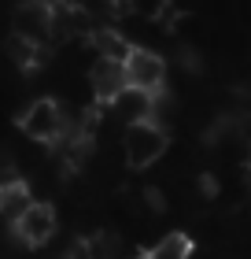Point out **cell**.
I'll return each mask as SVG.
<instances>
[{"label":"cell","mask_w":251,"mask_h":259,"mask_svg":"<svg viewBox=\"0 0 251 259\" xmlns=\"http://www.w3.org/2000/svg\"><path fill=\"white\" fill-rule=\"evenodd\" d=\"M166 145H170V134L159 122H137V126L122 130V156L133 170H144L152 163H159Z\"/></svg>","instance_id":"1"},{"label":"cell","mask_w":251,"mask_h":259,"mask_svg":"<svg viewBox=\"0 0 251 259\" xmlns=\"http://www.w3.org/2000/svg\"><path fill=\"white\" fill-rule=\"evenodd\" d=\"M22 134H26L30 141H37V145H59V141L67 137V108L59 100H33L26 111H22Z\"/></svg>","instance_id":"2"},{"label":"cell","mask_w":251,"mask_h":259,"mask_svg":"<svg viewBox=\"0 0 251 259\" xmlns=\"http://www.w3.org/2000/svg\"><path fill=\"white\" fill-rule=\"evenodd\" d=\"M126 85L129 89H140V93H152L159 97L163 81H166V60L155 49H144V45H133V52L126 56Z\"/></svg>","instance_id":"3"},{"label":"cell","mask_w":251,"mask_h":259,"mask_svg":"<svg viewBox=\"0 0 251 259\" xmlns=\"http://www.w3.org/2000/svg\"><path fill=\"white\" fill-rule=\"evenodd\" d=\"M11 37H22L44 52L52 45V4H19L11 11Z\"/></svg>","instance_id":"4"},{"label":"cell","mask_w":251,"mask_h":259,"mask_svg":"<svg viewBox=\"0 0 251 259\" xmlns=\"http://www.w3.org/2000/svg\"><path fill=\"white\" fill-rule=\"evenodd\" d=\"M56 230H59L56 207L44 204V200H37V204H33L26 215L11 226V233H15V241L22 244V248H44V244H52Z\"/></svg>","instance_id":"5"},{"label":"cell","mask_w":251,"mask_h":259,"mask_svg":"<svg viewBox=\"0 0 251 259\" xmlns=\"http://www.w3.org/2000/svg\"><path fill=\"white\" fill-rule=\"evenodd\" d=\"M107 108H111V115L118 122H126V126H137V122H152L155 119V97H152V93H140V89H129V85L118 93Z\"/></svg>","instance_id":"6"},{"label":"cell","mask_w":251,"mask_h":259,"mask_svg":"<svg viewBox=\"0 0 251 259\" xmlns=\"http://www.w3.org/2000/svg\"><path fill=\"white\" fill-rule=\"evenodd\" d=\"M89 89H92V100L107 108V104L126 89V70H122V63L92 60V67H89Z\"/></svg>","instance_id":"7"},{"label":"cell","mask_w":251,"mask_h":259,"mask_svg":"<svg viewBox=\"0 0 251 259\" xmlns=\"http://www.w3.org/2000/svg\"><path fill=\"white\" fill-rule=\"evenodd\" d=\"M33 204H37V200H33L30 182H19V185H8V189H0V219H4L8 226H15V222L26 215Z\"/></svg>","instance_id":"8"},{"label":"cell","mask_w":251,"mask_h":259,"mask_svg":"<svg viewBox=\"0 0 251 259\" xmlns=\"http://www.w3.org/2000/svg\"><path fill=\"white\" fill-rule=\"evenodd\" d=\"M192 241L185 237V233H166V237H159L152 244V248L144 252V259H192Z\"/></svg>","instance_id":"9"},{"label":"cell","mask_w":251,"mask_h":259,"mask_svg":"<svg viewBox=\"0 0 251 259\" xmlns=\"http://www.w3.org/2000/svg\"><path fill=\"white\" fill-rule=\"evenodd\" d=\"M4 52H8V60H11V63H19V67H33V63H41V49H33V45H30V41H22V37H8Z\"/></svg>","instance_id":"10"}]
</instances>
